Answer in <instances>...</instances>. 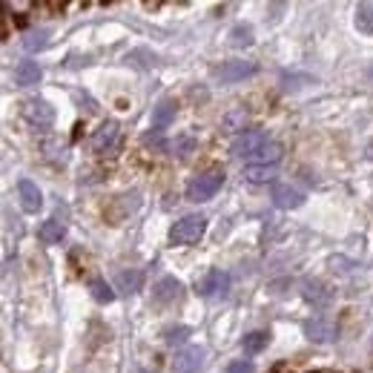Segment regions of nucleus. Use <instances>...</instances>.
<instances>
[{"mask_svg": "<svg viewBox=\"0 0 373 373\" xmlns=\"http://www.w3.org/2000/svg\"><path fill=\"white\" fill-rule=\"evenodd\" d=\"M207 233V219L204 216H184L181 221L173 224L170 230V241L176 247H190V244H198V238Z\"/></svg>", "mask_w": 373, "mask_h": 373, "instance_id": "obj_1", "label": "nucleus"}, {"mask_svg": "<svg viewBox=\"0 0 373 373\" xmlns=\"http://www.w3.org/2000/svg\"><path fill=\"white\" fill-rule=\"evenodd\" d=\"M221 184H224V173H219V170L201 173L198 178H192V181L187 184V198H190V201H195V204L210 201V198L221 190Z\"/></svg>", "mask_w": 373, "mask_h": 373, "instance_id": "obj_2", "label": "nucleus"}, {"mask_svg": "<svg viewBox=\"0 0 373 373\" xmlns=\"http://www.w3.org/2000/svg\"><path fill=\"white\" fill-rule=\"evenodd\" d=\"M20 112L26 118V123H29V127H35V130H49L52 123H55V106L49 101H44V98L23 101Z\"/></svg>", "mask_w": 373, "mask_h": 373, "instance_id": "obj_3", "label": "nucleus"}, {"mask_svg": "<svg viewBox=\"0 0 373 373\" xmlns=\"http://www.w3.org/2000/svg\"><path fill=\"white\" fill-rule=\"evenodd\" d=\"M118 144H121V123L118 121H104L92 135V149L106 155V152H115Z\"/></svg>", "mask_w": 373, "mask_h": 373, "instance_id": "obj_4", "label": "nucleus"}, {"mask_svg": "<svg viewBox=\"0 0 373 373\" xmlns=\"http://www.w3.org/2000/svg\"><path fill=\"white\" fill-rule=\"evenodd\" d=\"M259 72V66L253 61H227L216 69V78L221 84H241L244 78H253Z\"/></svg>", "mask_w": 373, "mask_h": 373, "instance_id": "obj_5", "label": "nucleus"}, {"mask_svg": "<svg viewBox=\"0 0 373 373\" xmlns=\"http://www.w3.org/2000/svg\"><path fill=\"white\" fill-rule=\"evenodd\" d=\"M264 144H267V135L259 133V130H253V133H241V135L230 144V152L238 155V158H256L259 149H262Z\"/></svg>", "mask_w": 373, "mask_h": 373, "instance_id": "obj_6", "label": "nucleus"}, {"mask_svg": "<svg viewBox=\"0 0 373 373\" xmlns=\"http://www.w3.org/2000/svg\"><path fill=\"white\" fill-rule=\"evenodd\" d=\"M270 198H273V204L279 207V210H299V207L305 204V192L293 184H273Z\"/></svg>", "mask_w": 373, "mask_h": 373, "instance_id": "obj_7", "label": "nucleus"}, {"mask_svg": "<svg viewBox=\"0 0 373 373\" xmlns=\"http://www.w3.org/2000/svg\"><path fill=\"white\" fill-rule=\"evenodd\" d=\"M227 290H230V273H224V270H210L201 279V284H198V293L207 296V299L224 296Z\"/></svg>", "mask_w": 373, "mask_h": 373, "instance_id": "obj_8", "label": "nucleus"}, {"mask_svg": "<svg viewBox=\"0 0 373 373\" xmlns=\"http://www.w3.org/2000/svg\"><path fill=\"white\" fill-rule=\"evenodd\" d=\"M18 198H20V207H23V213H40V207H44V192L37 190L35 181L29 178H20L18 181Z\"/></svg>", "mask_w": 373, "mask_h": 373, "instance_id": "obj_9", "label": "nucleus"}, {"mask_svg": "<svg viewBox=\"0 0 373 373\" xmlns=\"http://www.w3.org/2000/svg\"><path fill=\"white\" fill-rule=\"evenodd\" d=\"M207 350L204 348H187L173 359V373H198Z\"/></svg>", "mask_w": 373, "mask_h": 373, "instance_id": "obj_10", "label": "nucleus"}, {"mask_svg": "<svg viewBox=\"0 0 373 373\" xmlns=\"http://www.w3.org/2000/svg\"><path fill=\"white\" fill-rule=\"evenodd\" d=\"M178 296H181V281L173 279V276L161 279V281L152 287V302H155V305H170V302H176Z\"/></svg>", "mask_w": 373, "mask_h": 373, "instance_id": "obj_11", "label": "nucleus"}, {"mask_svg": "<svg viewBox=\"0 0 373 373\" xmlns=\"http://www.w3.org/2000/svg\"><path fill=\"white\" fill-rule=\"evenodd\" d=\"M40 78H44V69L37 66V61H20L15 66V84L18 87H35V84H40Z\"/></svg>", "mask_w": 373, "mask_h": 373, "instance_id": "obj_12", "label": "nucleus"}, {"mask_svg": "<svg viewBox=\"0 0 373 373\" xmlns=\"http://www.w3.org/2000/svg\"><path fill=\"white\" fill-rule=\"evenodd\" d=\"M305 334H307V339H313V342H327V339H334V334H336V327L330 324L327 319H322V316H316V319H310V322H305Z\"/></svg>", "mask_w": 373, "mask_h": 373, "instance_id": "obj_13", "label": "nucleus"}, {"mask_svg": "<svg viewBox=\"0 0 373 373\" xmlns=\"http://www.w3.org/2000/svg\"><path fill=\"white\" fill-rule=\"evenodd\" d=\"M115 287L121 290L123 296H133L144 287V273L141 270H121L118 279H115Z\"/></svg>", "mask_w": 373, "mask_h": 373, "instance_id": "obj_14", "label": "nucleus"}, {"mask_svg": "<svg viewBox=\"0 0 373 373\" xmlns=\"http://www.w3.org/2000/svg\"><path fill=\"white\" fill-rule=\"evenodd\" d=\"M173 121H176V104H173V101L155 104V109H152V130H155V133L167 130Z\"/></svg>", "mask_w": 373, "mask_h": 373, "instance_id": "obj_15", "label": "nucleus"}, {"mask_svg": "<svg viewBox=\"0 0 373 373\" xmlns=\"http://www.w3.org/2000/svg\"><path fill=\"white\" fill-rule=\"evenodd\" d=\"M37 236H40V241H44V244H61L63 236H66V227H63L58 219H49V221L40 224Z\"/></svg>", "mask_w": 373, "mask_h": 373, "instance_id": "obj_16", "label": "nucleus"}, {"mask_svg": "<svg viewBox=\"0 0 373 373\" xmlns=\"http://www.w3.org/2000/svg\"><path fill=\"white\" fill-rule=\"evenodd\" d=\"M244 178L250 181V184H270V181H276V167L250 164V167H244Z\"/></svg>", "mask_w": 373, "mask_h": 373, "instance_id": "obj_17", "label": "nucleus"}, {"mask_svg": "<svg viewBox=\"0 0 373 373\" xmlns=\"http://www.w3.org/2000/svg\"><path fill=\"white\" fill-rule=\"evenodd\" d=\"M356 29L362 35H373V0H365L356 6Z\"/></svg>", "mask_w": 373, "mask_h": 373, "instance_id": "obj_18", "label": "nucleus"}, {"mask_svg": "<svg viewBox=\"0 0 373 373\" xmlns=\"http://www.w3.org/2000/svg\"><path fill=\"white\" fill-rule=\"evenodd\" d=\"M267 342H270V334H264V330H253V334H247L241 339V348H244V353H262L267 348Z\"/></svg>", "mask_w": 373, "mask_h": 373, "instance_id": "obj_19", "label": "nucleus"}, {"mask_svg": "<svg viewBox=\"0 0 373 373\" xmlns=\"http://www.w3.org/2000/svg\"><path fill=\"white\" fill-rule=\"evenodd\" d=\"M284 155V147L281 144H276V141H267L262 149H259V155H256V164H264V167H276V161Z\"/></svg>", "mask_w": 373, "mask_h": 373, "instance_id": "obj_20", "label": "nucleus"}, {"mask_svg": "<svg viewBox=\"0 0 373 373\" xmlns=\"http://www.w3.org/2000/svg\"><path fill=\"white\" fill-rule=\"evenodd\" d=\"M253 44V26H247V23H238L230 29V47L236 49H244V47H250Z\"/></svg>", "mask_w": 373, "mask_h": 373, "instance_id": "obj_21", "label": "nucleus"}, {"mask_svg": "<svg viewBox=\"0 0 373 373\" xmlns=\"http://www.w3.org/2000/svg\"><path fill=\"white\" fill-rule=\"evenodd\" d=\"M90 293H92V299H95L98 305H112V302H115V290H112L104 279H95V281L90 284Z\"/></svg>", "mask_w": 373, "mask_h": 373, "instance_id": "obj_22", "label": "nucleus"}, {"mask_svg": "<svg viewBox=\"0 0 373 373\" xmlns=\"http://www.w3.org/2000/svg\"><path fill=\"white\" fill-rule=\"evenodd\" d=\"M190 336H192V330H190L187 324H176V327H167V330H164V342H167L170 348L184 345Z\"/></svg>", "mask_w": 373, "mask_h": 373, "instance_id": "obj_23", "label": "nucleus"}, {"mask_svg": "<svg viewBox=\"0 0 373 373\" xmlns=\"http://www.w3.org/2000/svg\"><path fill=\"white\" fill-rule=\"evenodd\" d=\"M47 44H49V29H35V32H29L26 40H23L26 52H40Z\"/></svg>", "mask_w": 373, "mask_h": 373, "instance_id": "obj_24", "label": "nucleus"}, {"mask_svg": "<svg viewBox=\"0 0 373 373\" xmlns=\"http://www.w3.org/2000/svg\"><path fill=\"white\" fill-rule=\"evenodd\" d=\"M244 123H247V109H236V112L224 115L221 127H224L227 133H238V130H244Z\"/></svg>", "mask_w": 373, "mask_h": 373, "instance_id": "obj_25", "label": "nucleus"}, {"mask_svg": "<svg viewBox=\"0 0 373 373\" xmlns=\"http://www.w3.org/2000/svg\"><path fill=\"white\" fill-rule=\"evenodd\" d=\"M305 299H307V302H327L330 293H327L324 281H307V284H305Z\"/></svg>", "mask_w": 373, "mask_h": 373, "instance_id": "obj_26", "label": "nucleus"}, {"mask_svg": "<svg viewBox=\"0 0 373 373\" xmlns=\"http://www.w3.org/2000/svg\"><path fill=\"white\" fill-rule=\"evenodd\" d=\"M227 373H253V362L250 359H236V362H230Z\"/></svg>", "mask_w": 373, "mask_h": 373, "instance_id": "obj_27", "label": "nucleus"}]
</instances>
